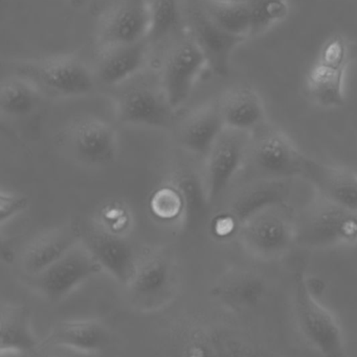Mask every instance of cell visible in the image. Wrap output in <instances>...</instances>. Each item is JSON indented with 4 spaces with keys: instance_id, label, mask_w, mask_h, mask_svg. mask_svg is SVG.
<instances>
[{
    "instance_id": "obj_24",
    "label": "cell",
    "mask_w": 357,
    "mask_h": 357,
    "mask_svg": "<svg viewBox=\"0 0 357 357\" xmlns=\"http://www.w3.org/2000/svg\"><path fill=\"white\" fill-rule=\"evenodd\" d=\"M29 314L17 305L2 306L0 312V354H27L37 347Z\"/></svg>"
},
{
    "instance_id": "obj_3",
    "label": "cell",
    "mask_w": 357,
    "mask_h": 357,
    "mask_svg": "<svg viewBox=\"0 0 357 357\" xmlns=\"http://www.w3.org/2000/svg\"><path fill=\"white\" fill-rule=\"evenodd\" d=\"M296 321L308 345L322 357H344L345 335L337 317L312 294L303 273L293 276Z\"/></svg>"
},
{
    "instance_id": "obj_2",
    "label": "cell",
    "mask_w": 357,
    "mask_h": 357,
    "mask_svg": "<svg viewBox=\"0 0 357 357\" xmlns=\"http://www.w3.org/2000/svg\"><path fill=\"white\" fill-rule=\"evenodd\" d=\"M115 117L121 125L168 129L174 109L161 87L159 75L138 73L125 83L111 88Z\"/></svg>"
},
{
    "instance_id": "obj_30",
    "label": "cell",
    "mask_w": 357,
    "mask_h": 357,
    "mask_svg": "<svg viewBox=\"0 0 357 357\" xmlns=\"http://www.w3.org/2000/svg\"><path fill=\"white\" fill-rule=\"evenodd\" d=\"M150 208L161 220H173L182 218L184 201L175 184L170 183L157 188L151 197Z\"/></svg>"
},
{
    "instance_id": "obj_12",
    "label": "cell",
    "mask_w": 357,
    "mask_h": 357,
    "mask_svg": "<svg viewBox=\"0 0 357 357\" xmlns=\"http://www.w3.org/2000/svg\"><path fill=\"white\" fill-rule=\"evenodd\" d=\"M291 193L289 180L264 178L243 187L231 199L226 211L218 218L216 229L222 237L237 235L241 225L258 212L286 204Z\"/></svg>"
},
{
    "instance_id": "obj_11",
    "label": "cell",
    "mask_w": 357,
    "mask_h": 357,
    "mask_svg": "<svg viewBox=\"0 0 357 357\" xmlns=\"http://www.w3.org/2000/svg\"><path fill=\"white\" fill-rule=\"evenodd\" d=\"M65 138L69 152L86 167H108L119 156L117 130L100 117H78L67 127Z\"/></svg>"
},
{
    "instance_id": "obj_6",
    "label": "cell",
    "mask_w": 357,
    "mask_h": 357,
    "mask_svg": "<svg viewBox=\"0 0 357 357\" xmlns=\"http://www.w3.org/2000/svg\"><path fill=\"white\" fill-rule=\"evenodd\" d=\"M236 236L255 257L278 259L296 245L295 218L286 204L272 206L245 220Z\"/></svg>"
},
{
    "instance_id": "obj_17",
    "label": "cell",
    "mask_w": 357,
    "mask_h": 357,
    "mask_svg": "<svg viewBox=\"0 0 357 357\" xmlns=\"http://www.w3.org/2000/svg\"><path fill=\"white\" fill-rule=\"evenodd\" d=\"M151 47L148 39L98 47L94 68L96 82L115 88L136 77L144 71Z\"/></svg>"
},
{
    "instance_id": "obj_1",
    "label": "cell",
    "mask_w": 357,
    "mask_h": 357,
    "mask_svg": "<svg viewBox=\"0 0 357 357\" xmlns=\"http://www.w3.org/2000/svg\"><path fill=\"white\" fill-rule=\"evenodd\" d=\"M8 65L12 75L27 79L48 98H81L92 93L98 83L94 69L73 54L19 59Z\"/></svg>"
},
{
    "instance_id": "obj_16",
    "label": "cell",
    "mask_w": 357,
    "mask_h": 357,
    "mask_svg": "<svg viewBox=\"0 0 357 357\" xmlns=\"http://www.w3.org/2000/svg\"><path fill=\"white\" fill-rule=\"evenodd\" d=\"M175 284L173 257L167 250L159 248L140 256L136 274L127 287L136 301L152 306L168 299Z\"/></svg>"
},
{
    "instance_id": "obj_10",
    "label": "cell",
    "mask_w": 357,
    "mask_h": 357,
    "mask_svg": "<svg viewBox=\"0 0 357 357\" xmlns=\"http://www.w3.org/2000/svg\"><path fill=\"white\" fill-rule=\"evenodd\" d=\"M102 268L79 241L43 272L29 277L34 289L50 302L59 301L99 273Z\"/></svg>"
},
{
    "instance_id": "obj_33",
    "label": "cell",
    "mask_w": 357,
    "mask_h": 357,
    "mask_svg": "<svg viewBox=\"0 0 357 357\" xmlns=\"http://www.w3.org/2000/svg\"><path fill=\"white\" fill-rule=\"evenodd\" d=\"M54 349H56V351L52 352L45 357H89L87 354H80V352L64 349V348L54 347Z\"/></svg>"
},
{
    "instance_id": "obj_35",
    "label": "cell",
    "mask_w": 357,
    "mask_h": 357,
    "mask_svg": "<svg viewBox=\"0 0 357 357\" xmlns=\"http://www.w3.org/2000/svg\"><path fill=\"white\" fill-rule=\"evenodd\" d=\"M228 1L249 2L251 0H228Z\"/></svg>"
},
{
    "instance_id": "obj_15",
    "label": "cell",
    "mask_w": 357,
    "mask_h": 357,
    "mask_svg": "<svg viewBox=\"0 0 357 357\" xmlns=\"http://www.w3.org/2000/svg\"><path fill=\"white\" fill-rule=\"evenodd\" d=\"M150 15L147 0H117L101 17L96 45L136 43L148 39Z\"/></svg>"
},
{
    "instance_id": "obj_20",
    "label": "cell",
    "mask_w": 357,
    "mask_h": 357,
    "mask_svg": "<svg viewBox=\"0 0 357 357\" xmlns=\"http://www.w3.org/2000/svg\"><path fill=\"white\" fill-rule=\"evenodd\" d=\"M224 129L217 102H210L197 107L180 121L178 142L191 154L205 158Z\"/></svg>"
},
{
    "instance_id": "obj_7",
    "label": "cell",
    "mask_w": 357,
    "mask_h": 357,
    "mask_svg": "<svg viewBox=\"0 0 357 357\" xmlns=\"http://www.w3.org/2000/svg\"><path fill=\"white\" fill-rule=\"evenodd\" d=\"M350 63L349 43L337 33L322 44L306 77L308 94L319 106L341 108L345 105V77Z\"/></svg>"
},
{
    "instance_id": "obj_29",
    "label": "cell",
    "mask_w": 357,
    "mask_h": 357,
    "mask_svg": "<svg viewBox=\"0 0 357 357\" xmlns=\"http://www.w3.org/2000/svg\"><path fill=\"white\" fill-rule=\"evenodd\" d=\"M251 37L260 35L286 18L289 14L287 0H251Z\"/></svg>"
},
{
    "instance_id": "obj_32",
    "label": "cell",
    "mask_w": 357,
    "mask_h": 357,
    "mask_svg": "<svg viewBox=\"0 0 357 357\" xmlns=\"http://www.w3.org/2000/svg\"><path fill=\"white\" fill-rule=\"evenodd\" d=\"M29 199L24 193L12 188L2 187L0 191V225L4 226L27 210Z\"/></svg>"
},
{
    "instance_id": "obj_14",
    "label": "cell",
    "mask_w": 357,
    "mask_h": 357,
    "mask_svg": "<svg viewBox=\"0 0 357 357\" xmlns=\"http://www.w3.org/2000/svg\"><path fill=\"white\" fill-rule=\"evenodd\" d=\"M81 239L103 272L108 273L117 282L128 287L140 260L131 243L100 225L88 227Z\"/></svg>"
},
{
    "instance_id": "obj_26",
    "label": "cell",
    "mask_w": 357,
    "mask_h": 357,
    "mask_svg": "<svg viewBox=\"0 0 357 357\" xmlns=\"http://www.w3.org/2000/svg\"><path fill=\"white\" fill-rule=\"evenodd\" d=\"M151 46L169 42L184 29V0H147Z\"/></svg>"
},
{
    "instance_id": "obj_31",
    "label": "cell",
    "mask_w": 357,
    "mask_h": 357,
    "mask_svg": "<svg viewBox=\"0 0 357 357\" xmlns=\"http://www.w3.org/2000/svg\"><path fill=\"white\" fill-rule=\"evenodd\" d=\"M203 357H265L252 346L245 345L238 341L222 340V342L212 340L211 343H205Z\"/></svg>"
},
{
    "instance_id": "obj_25",
    "label": "cell",
    "mask_w": 357,
    "mask_h": 357,
    "mask_svg": "<svg viewBox=\"0 0 357 357\" xmlns=\"http://www.w3.org/2000/svg\"><path fill=\"white\" fill-rule=\"evenodd\" d=\"M203 10L216 25L230 35L251 37L252 13L249 2L198 0Z\"/></svg>"
},
{
    "instance_id": "obj_21",
    "label": "cell",
    "mask_w": 357,
    "mask_h": 357,
    "mask_svg": "<svg viewBox=\"0 0 357 357\" xmlns=\"http://www.w3.org/2000/svg\"><path fill=\"white\" fill-rule=\"evenodd\" d=\"M303 178L323 199L357 212V175L351 169L309 158Z\"/></svg>"
},
{
    "instance_id": "obj_18",
    "label": "cell",
    "mask_w": 357,
    "mask_h": 357,
    "mask_svg": "<svg viewBox=\"0 0 357 357\" xmlns=\"http://www.w3.org/2000/svg\"><path fill=\"white\" fill-rule=\"evenodd\" d=\"M81 241L79 230L71 225L45 229L31 237L20 254L23 272L36 276L60 259L73 245Z\"/></svg>"
},
{
    "instance_id": "obj_8",
    "label": "cell",
    "mask_w": 357,
    "mask_h": 357,
    "mask_svg": "<svg viewBox=\"0 0 357 357\" xmlns=\"http://www.w3.org/2000/svg\"><path fill=\"white\" fill-rule=\"evenodd\" d=\"M249 135V157L264 178L303 177L309 157L300 152L280 129L266 121Z\"/></svg>"
},
{
    "instance_id": "obj_13",
    "label": "cell",
    "mask_w": 357,
    "mask_h": 357,
    "mask_svg": "<svg viewBox=\"0 0 357 357\" xmlns=\"http://www.w3.org/2000/svg\"><path fill=\"white\" fill-rule=\"evenodd\" d=\"M184 27L203 50L212 73L218 77L228 75L233 54L247 39L220 29L207 17L198 0H184Z\"/></svg>"
},
{
    "instance_id": "obj_4",
    "label": "cell",
    "mask_w": 357,
    "mask_h": 357,
    "mask_svg": "<svg viewBox=\"0 0 357 357\" xmlns=\"http://www.w3.org/2000/svg\"><path fill=\"white\" fill-rule=\"evenodd\" d=\"M296 245L325 249L357 243V212L318 195L295 218Z\"/></svg>"
},
{
    "instance_id": "obj_19",
    "label": "cell",
    "mask_w": 357,
    "mask_h": 357,
    "mask_svg": "<svg viewBox=\"0 0 357 357\" xmlns=\"http://www.w3.org/2000/svg\"><path fill=\"white\" fill-rule=\"evenodd\" d=\"M216 102L224 126L228 129L252 133L266 123L263 100L251 86H233Z\"/></svg>"
},
{
    "instance_id": "obj_22",
    "label": "cell",
    "mask_w": 357,
    "mask_h": 357,
    "mask_svg": "<svg viewBox=\"0 0 357 357\" xmlns=\"http://www.w3.org/2000/svg\"><path fill=\"white\" fill-rule=\"evenodd\" d=\"M216 299L237 312L258 307L268 294L263 277L252 271H232L224 275L213 289Z\"/></svg>"
},
{
    "instance_id": "obj_28",
    "label": "cell",
    "mask_w": 357,
    "mask_h": 357,
    "mask_svg": "<svg viewBox=\"0 0 357 357\" xmlns=\"http://www.w3.org/2000/svg\"><path fill=\"white\" fill-rule=\"evenodd\" d=\"M180 190L184 201L182 224L184 228H194L203 218L205 207L209 206L203 178L192 173H180L176 175L173 182Z\"/></svg>"
},
{
    "instance_id": "obj_5",
    "label": "cell",
    "mask_w": 357,
    "mask_h": 357,
    "mask_svg": "<svg viewBox=\"0 0 357 357\" xmlns=\"http://www.w3.org/2000/svg\"><path fill=\"white\" fill-rule=\"evenodd\" d=\"M207 66V59L186 27L168 42L159 67V81L174 111L184 106L199 77Z\"/></svg>"
},
{
    "instance_id": "obj_9",
    "label": "cell",
    "mask_w": 357,
    "mask_h": 357,
    "mask_svg": "<svg viewBox=\"0 0 357 357\" xmlns=\"http://www.w3.org/2000/svg\"><path fill=\"white\" fill-rule=\"evenodd\" d=\"M251 135L226 128L205 158L203 182L207 203L213 205L226 192L249 157Z\"/></svg>"
},
{
    "instance_id": "obj_34",
    "label": "cell",
    "mask_w": 357,
    "mask_h": 357,
    "mask_svg": "<svg viewBox=\"0 0 357 357\" xmlns=\"http://www.w3.org/2000/svg\"><path fill=\"white\" fill-rule=\"evenodd\" d=\"M27 354H0V357H24Z\"/></svg>"
},
{
    "instance_id": "obj_27",
    "label": "cell",
    "mask_w": 357,
    "mask_h": 357,
    "mask_svg": "<svg viewBox=\"0 0 357 357\" xmlns=\"http://www.w3.org/2000/svg\"><path fill=\"white\" fill-rule=\"evenodd\" d=\"M41 94L29 81L10 75L0 85V111L8 117H24L37 108Z\"/></svg>"
},
{
    "instance_id": "obj_23",
    "label": "cell",
    "mask_w": 357,
    "mask_h": 357,
    "mask_svg": "<svg viewBox=\"0 0 357 357\" xmlns=\"http://www.w3.org/2000/svg\"><path fill=\"white\" fill-rule=\"evenodd\" d=\"M108 342V329L100 321L96 319H73L56 325L50 331L45 344L52 348H64L92 356L101 351Z\"/></svg>"
}]
</instances>
